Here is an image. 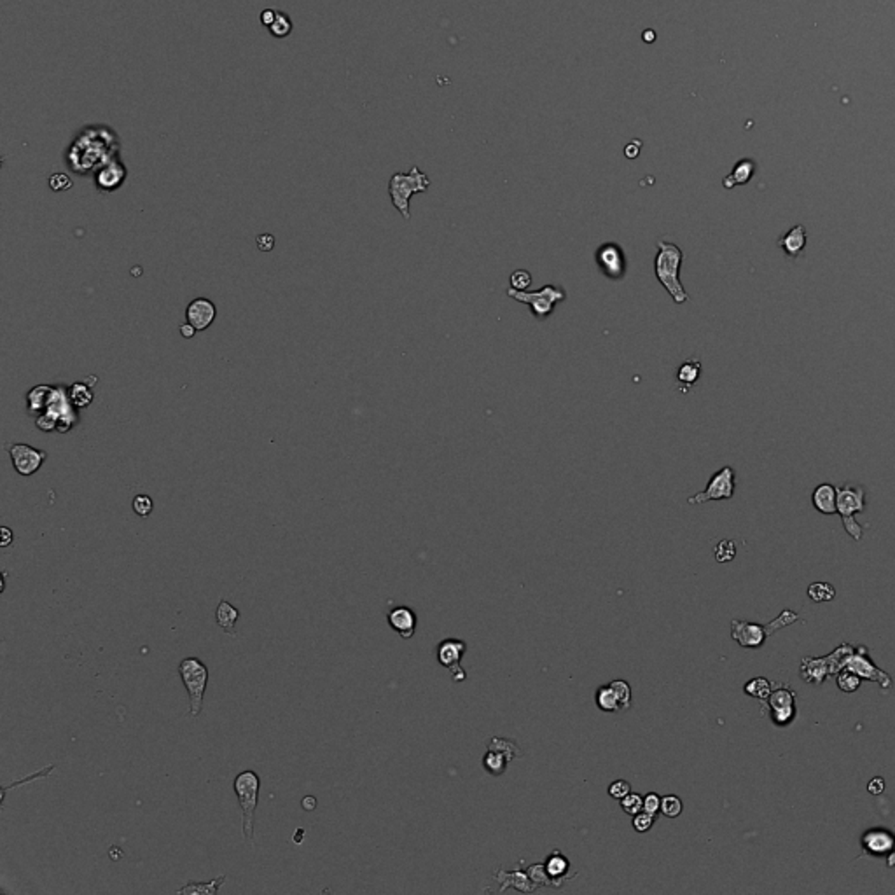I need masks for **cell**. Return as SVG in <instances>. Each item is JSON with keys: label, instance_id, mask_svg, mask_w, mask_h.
<instances>
[{"label": "cell", "instance_id": "d6a6232c", "mask_svg": "<svg viewBox=\"0 0 895 895\" xmlns=\"http://www.w3.org/2000/svg\"><path fill=\"white\" fill-rule=\"evenodd\" d=\"M682 810H684V804H682L679 795L670 794L661 800V815H665L668 819H677L682 813Z\"/></svg>", "mask_w": 895, "mask_h": 895}, {"label": "cell", "instance_id": "484cf974", "mask_svg": "<svg viewBox=\"0 0 895 895\" xmlns=\"http://www.w3.org/2000/svg\"><path fill=\"white\" fill-rule=\"evenodd\" d=\"M595 701L596 707L600 708L602 712H621V707H619V701L615 698V692L612 691L611 684L607 686H600L595 692Z\"/></svg>", "mask_w": 895, "mask_h": 895}, {"label": "cell", "instance_id": "3957f363", "mask_svg": "<svg viewBox=\"0 0 895 895\" xmlns=\"http://www.w3.org/2000/svg\"><path fill=\"white\" fill-rule=\"evenodd\" d=\"M795 621H797V614L792 611H784L775 621L768 622V624H756V622L733 619L731 621V637L738 646L747 647V649H757L764 644L766 638L771 637L778 630H784L785 626Z\"/></svg>", "mask_w": 895, "mask_h": 895}, {"label": "cell", "instance_id": "8fae6325", "mask_svg": "<svg viewBox=\"0 0 895 895\" xmlns=\"http://www.w3.org/2000/svg\"><path fill=\"white\" fill-rule=\"evenodd\" d=\"M9 455H11L16 473L21 476H32L37 473L47 458L46 451L37 450L34 446L21 444V442H14L9 446Z\"/></svg>", "mask_w": 895, "mask_h": 895}, {"label": "cell", "instance_id": "277c9868", "mask_svg": "<svg viewBox=\"0 0 895 895\" xmlns=\"http://www.w3.org/2000/svg\"><path fill=\"white\" fill-rule=\"evenodd\" d=\"M238 797V804L242 808V832L247 843L254 845V817L256 808L259 801V789H261V778L252 769H245L235 778L233 784Z\"/></svg>", "mask_w": 895, "mask_h": 895}, {"label": "cell", "instance_id": "681fc988", "mask_svg": "<svg viewBox=\"0 0 895 895\" xmlns=\"http://www.w3.org/2000/svg\"><path fill=\"white\" fill-rule=\"evenodd\" d=\"M277 16H278L277 9H264V11L261 12V25L262 27L269 28L271 25H273L275 19H277Z\"/></svg>", "mask_w": 895, "mask_h": 895}, {"label": "cell", "instance_id": "74e56055", "mask_svg": "<svg viewBox=\"0 0 895 895\" xmlns=\"http://www.w3.org/2000/svg\"><path fill=\"white\" fill-rule=\"evenodd\" d=\"M654 822H656V817L642 810L638 811L637 815H633V824H631V826H633V829L637 830V832L644 834L647 832V830H650V827L654 826Z\"/></svg>", "mask_w": 895, "mask_h": 895}, {"label": "cell", "instance_id": "603a6c76", "mask_svg": "<svg viewBox=\"0 0 895 895\" xmlns=\"http://www.w3.org/2000/svg\"><path fill=\"white\" fill-rule=\"evenodd\" d=\"M512 759L508 756V754L500 752V750H493L488 749L486 756L483 757V768L486 769V773L493 776H500L506 773L508 769V764L511 762Z\"/></svg>", "mask_w": 895, "mask_h": 895}, {"label": "cell", "instance_id": "ffe728a7", "mask_svg": "<svg viewBox=\"0 0 895 895\" xmlns=\"http://www.w3.org/2000/svg\"><path fill=\"white\" fill-rule=\"evenodd\" d=\"M813 506L822 514H836L838 512V488L832 484H819L813 492Z\"/></svg>", "mask_w": 895, "mask_h": 895}, {"label": "cell", "instance_id": "7bdbcfd3", "mask_svg": "<svg viewBox=\"0 0 895 895\" xmlns=\"http://www.w3.org/2000/svg\"><path fill=\"white\" fill-rule=\"evenodd\" d=\"M54 768H56V766H54V764H51V766H47V768H44V769H41V771H37V773H34V775H30V776H25L23 780H19V782H14V784H12V785H9V787H8V785H4V787H2V797H4V795H5V794H8V791H9V789H14V787H19V785H23V784H28V782H32V780H37V778H46V776H47V775H49V773H51V771H53V769H54Z\"/></svg>", "mask_w": 895, "mask_h": 895}, {"label": "cell", "instance_id": "ac0fdd59", "mask_svg": "<svg viewBox=\"0 0 895 895\" xmlns=\"http://www.w3.org/2000/svg\"><path fill=\"white\" fill-rule=\"evenodd\" d=\"M806 227L803 224H797L792 229H789L780 240H778V245L780 249L785 250V254L789 256L791 259L800 258L803 254L804 247H806Z\"/></svg>", "mask_w": 895, "mask_h": 895}, {"label": "cell", "instance_id": "f6af8a7d", "mask_svg": "<svg viewBox=\"0 0 895 895\" xmlns=\"http://www.w3.org/2000/svg\"><path fill=\"white\" fill-rule=\"evenodd\" d=\"M661 800L663 797L659 794H656V792H649V794L644 795V811L657 817L661 813Z\"/></svg>", "mask_w": 895, "mask_h": 895}, {"label": "cell", "instance_id": "7402d4cb", "mask_svg": "<svg viewBox=\"0 0 895 895\" xmlns=\"http://www.w3.org/2000/svg\"><path fill=\"white\" fill-rule=\"evenodd\" d=\"M224 881H226V874L223 876H217L210 881H188L184 887H181L177 890V894H189V895H216L219 892V888L223 887Z\"/></svg>", "mask_w": 895, "mask_h": 895}, {"label": "cell", "instance_id": "11a10c76", "mask_svg": "<svg viewBox=\"0 0 895 895\" xmlns=\"http://www.w3.org/2000/svg\"><path fill=\"white\" fill-rule=\"evenodd\" d=\"M654 37H656V35H654V32H646V34H644V38H646L647 43L654 41Z\"/></svg>", "mask_w": 895, "mask_h": 895}, {"label": "cell", "instance_id": "ab89813d", "mask_svg": "<svg viewBox=\"0 0 895 895\" xmlns=\"http://www.w3.org/2000/svg\"><path fill=\"white\" fill-rule=\"evenodd\" d=\"M152 499L149 495H137L133 499V511L135 514L140 516V518H147V516L152 512Z\"/></svg>", "mask_w": 895, "mask_h": 895}, {"label": "cell", "instance_id": "db71d44e", "mask_svg": "<svg viewBox=\"0 0 895 895\" xmlns=\"http://www.w3.org/2000/svg\"><path fill=\"white\" fill-rule=\"evenodd\" d=\"M887 868H895V843H894V848H892V852L888 853Z\"/></svg>", "mask_w": 895, "mask_h": 895}, {"label": "cell", "instance_id": "ba28073f", "mask_svg": "<svg viewBox=\"0 0 895 895\" xmlns=\"http://www.w3.org/2000/svg\"><path fill=\"white\" fill-rule=\"evenodd\" d=\"M508 296L511 299L518 301V303L528 304L532 308V311H534L535 319H546V317H550L553 313L554 306L565 299L567 293L561 287H556V285H544L541 291H535V293L516 291V288L509 287Z\"/></svg>", "mask_w": 895, "mask_h": 895}, {"label": "cell", "instance_id": "f546056e", "mask_svg": "<svg viewBox=\"0 0 895 895\" xmlns=\"http://www.w3.org/2000/svg\"><path fill=\"white\" fill-rule=\"evenodd\" d=\"M69 397L76 407H88L93 400V390L86 383H73Z\"/></svg>", "mask_w": 895, "mask_h": 895}, {"label": "cell", "instance_id": "e575fe53", "mask_svg": "<svg viewBox=\"0 0 895 895\" xmlns=\"http://www.w3.org/2000/svg\"><path fill=\"white\" fill-rule=\"evenodd\" d=\"M621 810L624 811L626 815H637L638 811L644 810V795L637 794V792H630L628 795H624L621 801Z\"/></svg>", "mask_w": 895, "mask_h": 895}, {"label": "cell", "instance_id": "44dd1931", "mask_svg": "<svg viewBox=\"0 0 895 895\" xmlns=\"http://www.w3.org/2000/svg\"><path fill=\"white\" fill-rule=\"evenodd\" d=\"M240 619V611L226 600H220L216 611L217 626L229 637H236V621Z\"/></svg>", "mask_w": 895, "mask_h": 895}, {"label": "cell", "instance_id": "60d3db41", "mask_svg": "<svg viewBox=\"0 0 895 895\" xmlns=\"http://www.w3.org/2000/svg\"><path fill=\"white\" fill-rule=\"evenodd\" d=\"M532 285V275L527 269H518L511 275V287L516 291H527Z\"/></svg>", "mask_w": 895, "mask_h": 895}, {"label": "cell", "instance_id": "b9f144b4", "mask_svg": "<svg viewBox=\"0 0 895 895\" xmlns=\"http://www.w3.org/2000/svg\"><path fill=\"white\" fill-rule=\"evenodd\" d=\"M607 792H609V795H611L612 800L621 801L624 795H628L631 792V785L628 784L626 780H615V782H612L611 785H609Z\"/></svg>", "mask_w": 895, "mask_h": 895}, {"label": "cell", "instance_id": "816d5d0a", "mask_svg": "<svg viewBox=\"0 0 895 895\" xmlns=\"http://www.w3.org/2000/svg\"><path fill=\"white\" fill-rule=\"evenodd\" d=\"M301 806H303L304 811H313L317 808V800L313 797V795H306V797H303V801H301Z\"/></svg>", "mask_w": 895, "mask_h": 895}, {"label": "cell", "instance_id": "83f0119b", "mask_svg": "<svg viewBox=\"0 0 895 895\" xmlns=\"http://www.w3.org/2000/svg\"><path fill=\"white\" fill-rule=\"evenodd\" d=\"M794 698L795 694L791 691V689H776L769 694L768 703L771 707V712L776 710H785V708H792L794 707Z\"/></svg>", "mask_w": 895, "mask_h": 895}, {"label": "cell", "instance_id": "836d02e7", "mask_svg": "<svg viewBox=\"0 0 895 895\" xmlns=\"http://www.w3.org/2000/svg\"><path fill=\"white\" fill-rule=\"evenodd\" d=\"M743 691L747 692L749 696H754L757 699H768L769 694H771V688H769V682L766 679H754L750 682H747Z\"/></svg>", "mask_w": 895, "mask_h": 895}, {"label": "cell", "instance_id": "4dcf8cb0", "mask_svg": "<svg viewBox=\"0 0 895 895\" xmlns=\"http://www.w3.org/2000/svg\"><path fill=\"white\" fill-rule=\"evenodd\" d=\"M808 596L817 603L830 602L836 596V589L829 582H813L808 586Z\"/></svg>", "mask_w": 895, "mask_h": 895}, {"label": "cell", "instance_id": "9a60e30c", "mask_svg": "<svg viewBox=\"0 0 895 895\" xmlns=\"http://www.w3.org/2000/svg\"><path fill=\"white\" fill-rule=\"evenodd\" d=\"M217 315L216 304L207 297H196L185 308V320L196 330H207Z\"/></svg>", "mask_w": 895, "mask_h": 895}, {"label": "cell", "instance_id": "7a4b0ae2", "mask_svg": "<svg viewBox=\"0 0 895 895\" xmlns=\"http://www.w3.org/2000/svg\"><path fill=\"white\" fill-rule=\"evenodd\" d=\"M682 258H684V254L679 249V245L663 242V240L657 242V256L654 259V273H656L659 284L666 288V293L672 296V299L677 304L689 301L684 285L680 282Z\"/></svg>", "mask_w": 895, "mask_h": 895}, {"label": "cell", "instance_id": "7dc6e473", "mask_svg": "<svg viewBox=\"0 0 895 895\" xmlns=\"http://www.w3.org/2000/svg\"><path fill=\"white\" fill-rule=\"evenodd\" d=\"M256 243H258V249L261 252H269V250H273L275 247V236L269 235V233H264V235H259L256 238Z\"/></svg>", "mask_w": 895, "mask_h": 895}, {"label": "cell", "instance_id": "f35d334b", "mask_svg": "<svg viewBox=\"0 0 895 895\" xmlns=\"http://www.w3.org/2000/svg\"><path fill=\"white\" fill-rule=\"evenodd\" d=\"M488 749L500 750V752L508 754L511 759H514V757H519V754H521V752H519L518 747H516L514 743L511 742V740H503V738H493L492 742H490Z\"/></svg>", "mask_w": 895, "mask_h": 895}, {"label": "cell", "instance_id": "d4e9b609", "mask_svg": "<svg viewBox=\"0 0 895 895\" xmlns=\"http://www.w3.org/2000/svg\"><path fill=\"white\" fill-rule=\"evenodd\" d=\"M754 168H756V166H754V163L750 161V159H743V161H740L736 166H734L733 173H731L729 177L724 179V188L731 189L734 188V185L747 184V182L750 181V177H752Z\"/></svg>", "mask_w": 895, "mask_h": 895}, {"label": "cell", "instance_id": "cb8c5ba5", "mask_svg": "<svg viewBox=\"0 0 895 895\" xmlns=\"http://www.w3.org/2000/svg\"><path fill=\"white\" fill-rule=\"evenodd\" d=\"M699 376H701V362L696 361V359H689V361L682 362L680 367L677 369V381L686 388H691L692 385H696Z\"/></svg>", "mask_w": 895, "mask_h": 895}, {"label": "cell", "instance_id": "bcb514c9", "mask_svg": "<svg viewBox=\"0 0 895 895\" xmlns=\"http://www.w3.org/2000/svg\"><path fill=\"white\" fill-rule=\"evenodd\" d=\"M49 188L53 191H67L72 188V181L67 173H53L49 177Z\"/></svg>", "mask_w": 895, "mask_h": 895}, {"label": "cell", "instance_id": "f907efd6", "mask_svg": "<svg viewBox=\"0 0 895 895\" xmlns=\"http://www.w3.org/2000/svg\"><path fill=\"white\" fill-rule=\"evenodd\" d=\"M0 534H2V541H0V546H2V547L11 546L12 539H14V535H12V532L9 530L8 527H2V528H0Z\"/></svg>", "mask_w": 895, "mask_h": 895}, {"label": "cell", "instance_id": "2e32d148", "mask_svg": "<svg viewBox=\"0 0 895 895\" xmlns=\"http://www.w3.org/2000/svg\"><path fill=\"white\" fill-rule=\"evenodd\" d=\"M387 621L388 626L404 640H409L415 635L416 614L413 609L406 607V605H397V607L390 609L387 614Z\"/></svg>", "mask_w": 895, "mask_h": 895}, {"label": "cell", "instance_id": "f1b7e54d", "mask_svg": "<svg viewBox=\"0 0 895 895\" xmlns=\"http://www.w3.org/2000/svg\"><path fill=\"white\" fill-rule=\"evenodd\" d=\"M268 30H269V34L273 35L275 38H285V37H288V35L293 34V30H294L293 19H291V16H288L287 12L278 11L277 19H275L273 25H271V27H269Z\"/></svg>", "mask_w": 895, "mask_h": 895}, {"label": "cell", "instance_id": "e0dca14e", "mask_svg": "<svg viewBox=\"0 0 895 895\" xmlns=\"http://www.w3.org/2000/svg\"><path fill=\"white\" fill-rule=\"evenodd\" d=\"M894 843L895 838L885 829H871L862 836V850L869 855H888Z\"/></svg>", "mask_w": 895, "mask_h": 895}, {"label": "cell", "instance_id": "d590c367", "mask_svg": "<svg viewBox=\"0 0 895 895\" xmlns=\"http://www.w3.org/2000/svg\"><path fill=\"white\" fill-rule=\"evenodd\" d=\"M861 677L850 670H841L838 675V688L845 692H855L861 688Z\"/></svg>", "mask_w": 895, "mask_h": 895}, {"label": "cell", "instance_id": "6da1fadb", "mask_svg": "<svg viewBox=\"0 0 895 895\" xmlns=\"http://www.w3.org/2000/svg\"><path fill=\"white\" fill-rule=\"evenodd\" d=\"M120 135L109 124H86L73 135L65 150V163L77 175H88L114 158H120Z\"/></svg>", "mask_w": 895, "mask_h": 895}, {"label": "cell", "instance_id": "4316f807", "mask_svg": "<svg viewBox=\"0 0 895 895\" xmlns=\"http://www.w3.org/2000/svg\"><path fill=\"white\" fill-rule=\"evenodd\" d=\"M569 865H570V862H569V859L565 857V855H561L560 852H553L550 857L546 859V864H544V868H546V871H547V874L551 876V880H560V878H563L567 874V871H569Z\"/></svg>", "mask_w": 895, "mask_h": 895}, {"label": "cell", "instance_id": "30bf717a", "mask_svg": "<svg viewBox=\"0 0 895 895\" xmlns=\"http://www.w3.org/2000/svg\"><path fill=\"white\" fill-rule=\"evenodd\" d=\"M465 650H467V644L464 640H458V638H446L442 640L441 644L435 649V657H438V663L450 672L451 679L453 682H464L467 680V673L464 672V668L460 666L462 657H464Z\"/></svg>", "mask_w": 895, "mask_h": 895}, {"label": "cell", "instance_id": "4fadbf2b", "mask_svg": "<svg viewBox=\"0 0 895 895\" xmlns=\"http://www.w3.org/2000/svg\"><path fill=\"white\" fill-rule=\"evenodd\" d=\"M596 264L598 268L602 269V273L605 277L612 278V280H619V278L624 277V269H626V261H624V252H622L621 247L618 243H603V245L598 247L595 254Z\"/></svg>", "mask_w": 895, "mask_h": 895}, {"label": "cell", "instance_id": "7c38bea8", "mask_svg": "<svg viewBox=\"0 0 895 895\" xmlns=\"http://www.w3.org/2000/svg\"><path fill=\"white\" fill-rule=\"evenodd\" d=\"M843 670H850V672L857 673L861 679L876 682V684H880L883 689L892 688L890 675H887L883 670L878 668V666L874 665L868 656H865L864 647H859L857 653H853L852 656L848 657V661H846V665Z\"/></svg>", "mask_w": 895, "mask_h": 895}, {"label": "cell", "instance_id": "c3c4849f", "mask_svg": "<svg viewBox=\"0 0 895 895\" xmlns=\"http://www.w3.org/2000/svg\"><path fill=\"white\" fill-rule=\"evenodd\" d=\"M885 791V780L881 776H876V778H872L871 782L868 784V792L872 795H880L881 792Z\"/></svg>", "mask_w": 895, "mask_h": 895}, {"label": "cell", "instance_id": "ee69618b", "mask_svg": "<svg viewBox=\"0 0 895 895\" xmlns=\"http://www.w3.org/2000/svg\"><path fill=\"white\" fill-rule=\"evenodd\" d=\"M528 878H530V880L534 881L535 885H551V883H547V881L551 880V876L547 874L544 864L530 865V869H528Z\"/></svg>", "mask_w": 895, "mask_h": 895}, {"label": "cell", "instance_id": "8992f818", "mask_svg": "<svg viewBox=\"0 0 895 895\" xmlns=\"http://www.w3.org/2000/svg\"><path fill=\"white\" fill-rule=\"evenodd\" d=\"M179 675L189 694V715L198 718L203 708V696L208 686V668L198 657H185L179 665Z\"/></svg>", "mask_w": 895, "mask_h": 895}, {"label": "cell", "instance_id": "5bb4252c", "mask_svg": "<svg viewBox=\"0 0 895 895\" xmlns=\"http://www.w3.org/2000/svg\"><path fill=\"white\" fill-rule=\"evenodd\" d=\"M128 168L120 158H114L102 165L95 172V185L104 192H112L120 189L126 182Z\"/></svg>", "mask_w": 895, "mask_h": 895}, {"label": "cell", "instance_id": "d6986e66", "mask_svg": "<svg viewBox=\"0 0 895 895\" xmlns=\"http://www.w3.org/2000/svg\"><path fill=\"white\" fill-rule=\"evenodd\" d=\"M800 672L804 682L815 686H820L826 680V677L830 675L829 666H827L824 657H803Z\"/></svg>", "mask_w": 895, "mask_h": 895}, {"label": "cell", "instance_id": "52a82bcc", "mask_svg": "<svg viewBox=\"0 0 895 895\" xmlns=\"http://www.w3.org/2000/svg\"><path fill=\"white\" fill-rule=\"evenodd\" d=\"M865 509V492L862 486H853V484H843L838 488V512L843 519L845 530L848 532L853 541L862 539V527L855 519L857 512H862Z\"/></svg>", "mask_w": 895, "mask_h": 895}, {"label": "cell", "instance_id": "9c48e42d", "mask_svg": "<svg viewBox=\"0 0 895 895\" xmlns=\"http://www.w3.org/2000/svg\"><path fill=\"white\" fill-rule=\"evenodd\" d=\"M733 495H734V471L733 467L726 465V467L717 471V473L710 477L707 488H705L703 492L689 497L688 502L691 503V506H696V503H705V502H710V500H729L733 499Z\"/></svg>", "mask_w": 895, "mask_h": 895}, {"label": "cell", "instance_id": "5b68a950", "mask_svg": "<svg viewBox=\"0 0 895 895\" xmlns=\"http://www.w3.org/2000/svg\"><path fill=\"white\" fill-rule=\"evenodd\" d=\"M429 185H431V179L427 177L418 166H413L409 173H394L390 182H388V192H390L394 207L400 212L404 219L407 220L411 217L409 200L413 194L425 192Z\"/></svg>", "mask_w": 895, "mask_h": 895}, {"label": "cell", "instance_id": "8d00e7d4", "mask_svg": "<svg viewBox=\"0 0 895 895\" xmlns=\"http://www.w3.org/2000/svg\"><path fill=\"white\" fill-rule=\"evenodd\" d=\"M714 556L718 563H727V561L733 560L736 556V546H734L733 541H721L715 546L714 550Z\"/></svg>", "mask_w": 895, "mask_h": 895}, {"label": "cell", "instance_id": "f5cc1de1", "mask_svg": "<svg viewBox=\"0 0 895 895\" xmlns=\"http://www.w3.org/2000/svg\"><path fill=\"white\" fill-rule=\"evenodd\" d=\"M196 332H198V330H196V329H194V327H192V326H191V324H189V322H185V324H182V326H181V335H182V336H184V338H188V339H191V338H192V336L196 335Z\"/></svg>", "mask_w": 895, "mask_h": 895}, {"label": "cell", "instance_id": "1f68e13d", "mask_svg": "<svg viewBox=\"0 0 895 895\" xmlns=\"http://www.w3.org/2000/svg\"><path fill=\"white\" fill-rule=\"evenodd\" d=\"M612 691L615 692V698L619 701V707H621V712L628 710L631 707V688L628 684L626 680H612L611 682Z\"/></svg>", "mask_w": 895, "mask_h": 895}]
</instances>
